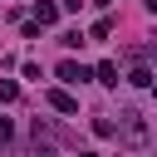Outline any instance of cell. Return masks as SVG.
Wrapping results in <instances>:
<instances>
[{"instance_id": "cell-1", "label": "cell", "mask_w": 157, "mask_h": 157, "mask_svg": "<svg viewBox=\"0 0 157 157\" xmlns=\"http://www.w3.org/2000/svg\"><path fill=\"white\" fill-rule=\"evenodd\" d=\"M118 132H123V142H132V147H147V118L142 113H132V108H123L118 113Z\"/></svg>"}, {"instance_id": "cell-8", "label": "cell", "mask_w": 157, "mask_h": 157, "mask_svg": "<svg viewBox=\"0 0 157 157\" xmlns=\"http://www.w3.org/2000/svg\"><path fill=\"white\" fill-rule=\"evenodd\" d=\"M15 98H20V88H15L10 78H0V103H15Z\"/></svg>"}, {"instance_id": "cell-3", "label": "cell", "mask_w": 157, "mask_h": 157, "mask_svg": "<svg viewBox=\"0 0 157 157\" xmlns=\"http://www.w3.org/2000/svg\"><path fill=\"white\" fill-rule=\"evenodd\" d=\"M49 103H54L59 113H78V103H74V93H64V88H54V93H49Z\"/></svg>"}, {"instance_id": "cell-7", "label": "cell", "mask_w": 157, "mask_h": 157, "mask_svg": "<svg viewBox=\"0 0 157 157\" xmlns=\"http://www.w3.org/2000/svg\"><path fill=\"white\" fill-rule=\"evenodd\" d=\"M128 83H132V88H147V83H152V74H147V69H132V74H128Z\"/></svg>"}, {"instance_id": "cell-2", "label": "cell", "mask_w": 157, "mask_h": 157, "mask_svg": "<svg viewBox=\"0 0 157 157\" xmlns=\"http://www.w3.org/2000/svg\"><path fill=\"white\" fill-rule=\"evenodd\" d=\"M59 78H64V83H83V78H93V74H88L83 64H74V59H64V64H59Z\"/></svg>"}, {"instance_id": "cell-4", "label": "cell", "mask_w": 157, "mask_h": 157, "mask_svg": "<svg viewBox=\"0 0 157 157\" xmlns=\"http://www.w3.org/2000/svg\"><path fill=\"white\" fill-rule=\"evenodd\" d=\"M54 20H59L54 5H34V25H54Z\"/></svg>"}, {"instance_id": "cell-5", "label": "cell", "mask_w": 157, "mask_h": 157, "mask_svg": "<svg viewBox=\"0 0 157 157\" xmlns=\"http://www.w3.org/2000/svg\"><path fill=\"white\" fill-rule=\"evenodd\" d=\"M93 78H98V83H118V64H108V59H103V64H98V74H93Z\"/></svg>"}, {"instance_id": "cell-6", "label": "cell", "mask_w": 157, "mask_h": 157, "mask_svg": "<svg viewBox=\"0 0 157 157\" xmlns=\"http://www.w3.org/2000/svg\"><path fill=\"white\" fill-rule=\"evenodd\" d=\"M93 132H98V137H113L118 123H113V118H93Z\"/></svg>"}, {"instance_id": "cell-9", "label": "cell", "mask_w": 157, "mask_h": 157, "mask_svg": "<svg viewBox=\"0 0 157 157\" xmlns=\"http://www.w3.org/2000/svg\"><path fill=\"white\" fill-rule=\"evenodd\" d=\"M78 157H98V152H78Z\"/></svg>"}]
</instances>
